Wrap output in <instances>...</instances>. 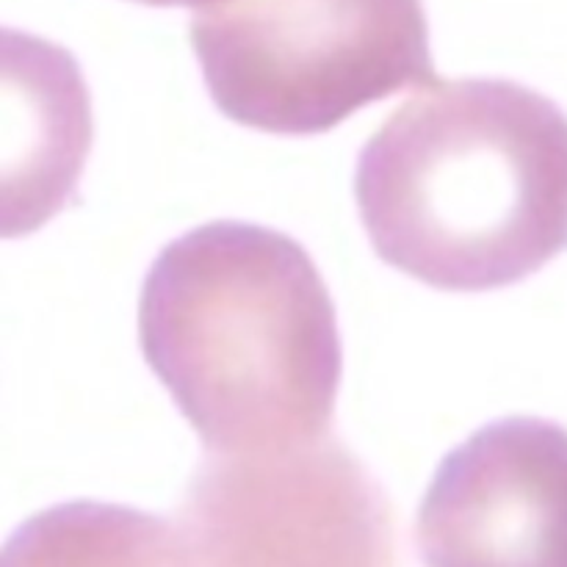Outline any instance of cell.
Here are the masks:
<instances>
[{
    "label": "cell",
    "instance_id": "cell-1",
    "mask_svg": "<svg viewBox=\"0 0 567 567\" xmlns=\"http://www.w3.org/2000/svg\"><path fill=\"white\" fill-rule=\"evenodd\" d=\"M150 371L205 457L271 460L327 441L343 349L308 249L252 221H208L166 244L138 297Z\"/></svg>",
    "mask_w": 567,
    "mask_h": 567
},
{
    "label": "cell",
    "instance_id": "cell-3",
    "mask_svg": "<svg viewBox=\"0 0 567 567\" xmlns=\"http://www.w3.org/2000/svg\"><path fill=\"white\" fill-rule=\"evenodd\" d=\"M192 44L216 109L277 136H313L437 78L421 0H208Z\"/></svg>",
    "mask_w": 567,
    "mask_h": 567
},
{
    "label": "cell",
    "instance_id": "cell-5",
    "mask_svg": "<svg viewBox=\"0 0 567 567\" xmlns=\"http://www.w3.org/2000/svg\"><path fill=\"white\" fill-rule=\"evenodd\" d=\"M142 3H155V6H194V9H197V6H203V3H208V0H142Z\"/></svg>",
    "mask_w": 567,
    "mask_h": 567
},
{
    "label": "cell",
    "instance_id": "cell-4",
    "mask_svg": "<svg viewBox=\"0 0 567 567\" xmlns=\"http://www.w3.org/2000/svg\"><path fill=\"white\" fill-rule=\"evenodd\" d=\"M430 565H567V430L507 419L454 449L415 524Z\"/></svg>",
    "mask_w": 567,
    "mask_h": 567
},
{
    "label": "cell",
    "instance_id": "cell-2",
    "mask_svg": "<svg viewBox=\"0 0 567 567\" xmlns=\"http://www.w3.org/2000/svg\"><path fill=\"white\" fill-rule=\"evenodd\" d=\"M354 203L382 264L410 280L518 286L567 247V114L507 78H435L363 144Z\"/></svg>",
    "mask_w": 567,
    "mask_h": 567
}]
</instances>
